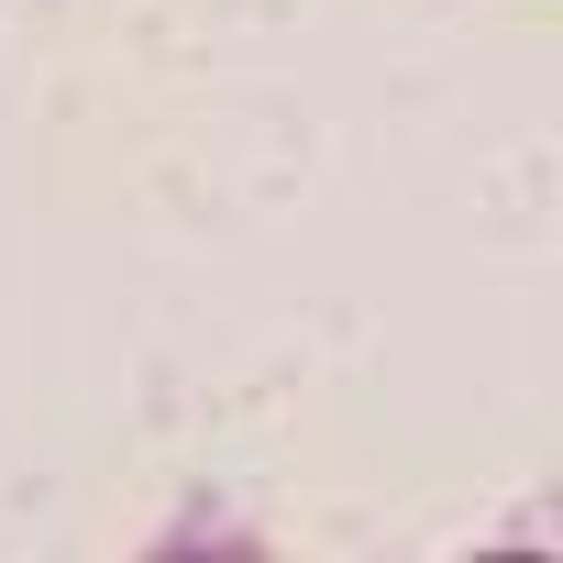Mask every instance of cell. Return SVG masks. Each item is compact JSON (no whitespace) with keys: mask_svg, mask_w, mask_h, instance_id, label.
Returning <instances> with one entry per match:
<instances>
[]
</instances>
